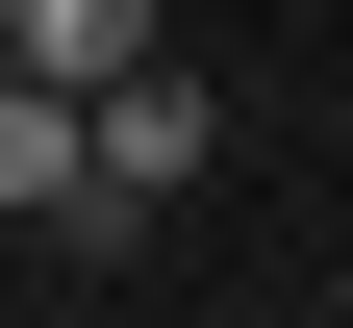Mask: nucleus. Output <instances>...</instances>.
<instances>
[{"instance_id": "1", "label": "nucleus", "mask_w": 353, "mask_h": 328, "mask_svg": "<svg viewBox=\"0 0 353 328\" xmlns=\"http://www.w3.org/2000/svg\"><path fill=\"white\" fill-rule=\"evenodd\" d=\"M0 227L126 253V202H101V102H76V76H26V51H0Z\"/></svg>"}, {"instance_id": "2", "label": "nucleus", "mask_w": 353, "mask_h": 328, "mask_svg": "<svg viewBox=\"0 0 353 328\" xmlns=\"http://www.w3.org/2000/svg\"><path fill=\"white\" fill-rule=\"evenodd\" d=\"M176 177H202V76H152V51H126V76H101V202L152 227Z\"/></svg>"}, {"instance_id": "3", "label": "nucleus", "mask_w": 353, "mask_h": 328, "mask_svg": "<svg viewBox=\"0 0 353 328\" xmlns=\"http://www.w3.org/2000/svg\"><path fill=\"white\" fill-rule=\"evenodd\" d=\"M0 51H26V76H76V102H101V76L152 51V0H0Z\"/></svg>"}]
</instances>
